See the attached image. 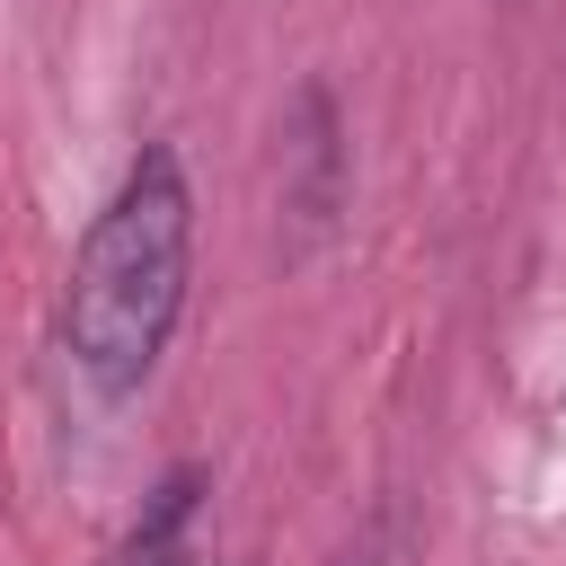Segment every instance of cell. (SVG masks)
Segmentation results:
<instances>
[{
  "label": "cell",
  "instance_id": "6da1fadb",
  "mask_svg": "<svg viewBox=\"0 0 566 566\" xmlns=\"http://www.w3.org/2000/svg\"><path fill=\"white\" fill-rule=\"evenodd\" d=\"M186 274H195V186L168 142H142L115 195L88 212L62 283V354L88 380V398L115 407L159 371L186 318Z\"/></svg>",
  "mask_w": 566,
  "mask_h": 566
},
{
  "label": "cell",
  "instance_id": "7a4b0ae2",
  "mask_svg": "<svg viewBox=\"0 0 566 566\" xmlns=\"http://www.w3.org/2000/svg\"><path fill=\"white\" fill-rule=\"evenodd\" d=\"M195 522H203V469H168V478L150 486L142 522L124 531L115 566H203V539H195Z\"/></svg>",
  "mask_w": 566,
  "mask_h": 566
}]
</instances>
